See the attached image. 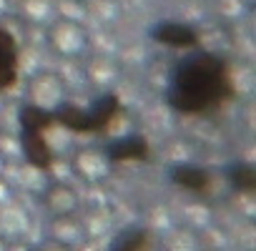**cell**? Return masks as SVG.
<instances>
[{
  "mask_svg": "<svg viewBox=\"0 0 256 251\" xmlns=\"http://www.w3.org/2000/svg\"><path fill=\"white\" fill-rule=\"evenodd\" d=\"M151 38L161 46H171V48H196L201 43V36L194 26L188 23H178V20H161L154 26Z\"/></svg>",
  "mask_w": 256,
  "mask_h": 251,
  "instance_id": "7a4b0ae2",
  "label": "cell"
},
{
  "mask_svg": "<svg viewBox=\"0 0 256 251\" xmlns=\"http://www.w3.org/2000/svg\"><path fill=\"white\" fill-rule=\"evenodd\" d=\"M226 174H228V181L236 191H241V194H254L256 191V171H254L251 164L238 161V164L228 166Z\"/></svg>",
  "mask_w": 256,
  "mask_h": 251,
  "instance_id": "8fae6325",
  "label": "cell"
},
{
  "mask_svg": "<svg viewBox=\"0 0 256 251\" xmlns=\"http://www.w3.org/2000/svg\"><path fill=\"white\" fill-rule=\"evenodd\" d=\"M168 176L176 186L194 191V194H206L211 188V174L196 164H176V166H171Z\"/></svg>",
  "mask_w": 256,
  "mask_h": 251,
  "instance_id": "5b68a950",
  "label": "cell"
},
{
  "mask_svg": "<svg viewBox=\"0 0 256 251\" xmlns=\"http://www.w3.org/2000/svg\"><path fill=\"white\" fill-rule=\"evenodd\" d=\"M53 118L56 123H60L63 128L73 131V134H93V126H90V118H88V110L86 108H78L73 103H63L53 110Z\"/></svg>",
  "mask_w": 256,
  "mask_h": 251,
  "instance_id": "ba28073f",
  "label": "cell"
},
{
  "mask_svg": "<svg viewBox=\"0 0 256 251\" xmlns=\"http://www.w3.org/2000/svg\"><path fill=\"white\" fill-rule=\"evenodd\" d=\"M118 110H120V98H118L116 93H106V96H100V98L88 108V118H90V126H93V134L106 131L108 126L116 120Z\"/></svg>",
  "mask_w": 256,
  "mask_h": 251,
  "instance_id": "52a82bcc",
  "label": "cell"
},
{
  "mask_svg": "<svg viewBox=\"0 0 256 251\" xmlns=\"http://www.w3.org/2000/svg\"><path fill=\"white\" fill-rule=\"evenodd\" d=\"M236 96L228 63L206 50L181 58L168 78L166 100L181 116H211L228 106Z\"/></svg>",
  "mask_w": 256,
  "mask_h": 251,
  "instance_id": "6da1fadb",
  "label": "cell"
},
{
  "mask_svg": "<svg viewBox=\"0 0 256 251\" xmlns=\"http://www.w3.org/2000/svg\"><path fill=\"white\" fill-rule=\"evenodd\" d=\"M151 246V234L148 228H141V226H128L123 231H118L110 244H108V251H146Z\"/></svg>",
  "mask_w": 256,
  "mask_h": 251,
  "instance_id": "9c48e42d",
  "label": "cell"
},
{
  "mask_svg": "<svg viewBox=\"0 0 256 251\" xmlns=\"http://www.w3.org/2000/svg\"><path fill=\"white\" fill-rule=\"evenodd\" d=\"M18 43L10 30L0 28V90L16 86L18 80Z\"/></svg>",
  "mask_w": 256,
  "mask_h": 251,
  "instance_id": "277c9868",
  "label": "cell"
},
{
  "mask_svg": "<svg viewBox=\"0 0 256 251\" xmlns=\"http://www.w3.org/2000/svg\"><path fill=\"white\" fill-rule=\"evenodd\" d=\"M20 144H23V154L28 158L30 166L40 168V171H48L53 166V151L46 141V134L43 131H33V128H20Z\"/></svg>",
  "mask_w": 256,
  "mask_h": 251,
  "instance_id": "3957f363",
  "label": "cell"
},
{
  "mask_svg": "<svg viewBox=\"0 0 256 251\" xmlns=\"http://www.w3.org/2000/svg\"><path fill=\"white\" fill-rule=\"evenodd\" d=\"M50 126H56L53 110L38 108V106H23L20 110V128H33V131H48Z\"/></svg>",
  "mask_w": 256,
  "mask_h": 251,
  "instance_id": "30bf717a",
  "label": "cell"
},
{
  "mask_svg": "<svg viewBox=\"0 0 256 251\" xmlns=\"http://www.w3.org/2000/svg\"><path fill=\"white\" fill-rule=\"evenodd\" d=\"M148 141L144 136H126V138H118L108 146V158L116 161V164H123V161H146L148 158Z\"/></svg>",
  "mask_w": 256,
  "mask_h": 251,
  "instance_id": "8992f818",
  "label": "cell"
}]
</instances>
